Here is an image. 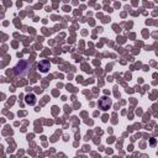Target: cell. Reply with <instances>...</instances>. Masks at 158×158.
Masks as SVG:
<instances>
[{"mask_svg": "<svg viewBox=\"0 0 158 158\" xmlns=\"http://www.w3.org/2000/svg\"><path fill=\"white\" fill-rule=\"evenodd\" d=\"M30 62L28 61H25V60H22V61H20L19 63L16 64V67L14 68V72H15V74L17 75V77H25V75L28 73V69H30Z\"/></svg>", "mask_w": 158, "mask_h": 158, "instance_id": "6da1fadb", "label": "cell"}, {"mask_svg": "<svg viewBox=\"0 0 158 158\" xmlns=\"http://www.w3.org/2000/svg\"><path fill=\"white\" fill-rule=\"evenodd\" d=\"M38 68L41 69V72H47L48 69H50V62L48 61H41L38 63Z\"/></svg>", "mask_w": 158, "mask_h": 158, "instance_id": "3957f363", "label": "cell"}, {"mask_svg": "<svg viewBox=\"0 0 158 158\" xmlns=\"http://www.w3.org/2000/svg\"><path fill=\"white\" fill-rule=\"evenodd\" d=\"M26 101H27L28 104H35V96H33V95H28L27 99H26Z\"/></svg>", "mask_w": 158, "mask_h": 158, "instance_id": "277c9868", "label": "cell"}, {"mask_svg": "<svg viewBox=\"0 0 158 158\" xmlns=\"http://www.w3.org/2000/svg\"><path fill=\"white\" fill-rule=\"evenodd\" d=\"M99 106L103 110H108L111 106V100L109 98H101L100 100H99Z\"/></svg>", "mask_w": 158, "mask_h": 158, "instance_id": "7a4b0ae2", "label": "cell"}]
</instances>
